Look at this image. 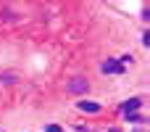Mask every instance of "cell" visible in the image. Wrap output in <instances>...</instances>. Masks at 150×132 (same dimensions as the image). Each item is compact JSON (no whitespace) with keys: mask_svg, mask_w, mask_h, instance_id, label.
<instances>
[{"mask_svg":"<svg viewBox=\"0 0 150 132\" xmlns=\"http://www.w3.org/2000/svg\"><path fill=\"white\" fill-rule=\"evenodd\" d=\"M79 132H90V130H79Z\"/></svg>","mask_w":150,"mask_h":132,"instance_id":"8","label":"cell"},{"mask_svg":"<svg viewBox=\"0 0 150 132\" xmlns=\"http://www.w3.org/2000/svg\"><path fill=\"white\" fill-rule=\"evenodd\" d=\"M76 108L84 111V114H98V111H100V106H98V103H90V101H79Z\"/></svg>","mask_w":150,"mask_h":132,"instance_id":"4","label":"cell"},{"mask_svg":"<svg viewBox=\"0 0 150 132\" xmlns=\"http://www.w3.org/2000/svg\"><path fill=\"white\" fill-rule=\"evenodd\" d=\"M108 132H121V130H108Z\"/></svg>","mask_w":150,"mask_h":132,"instance_id":"7","label":"cell"},{"mask_svg":"<svg viewBox=\"0 0 150 132\" xmlns=\"http://www.w3.org/2000/svg\"><path fill=\"white\" fill-rule=\"evenodd\" d=\"M45 132H63V130H61L58 124H47V127H45Z\"/></svg>","mask_w":150,"mask_h":132,"instance_id":"5","label":"cell"},{"mask_svg":"<svg viewBox=\"0 0 150 132\" xmlns=\"http://www.w3.org/2000/svg\"><path fill=\"white\" fill-rule=\"evenodd\" d=\"M129 122H134V124H140V122H142V116H137V114H129Z\"/></svg>","mask_w":150,"mask_h":132,"instance_id":"6","label":"cell"},{"mask_svg":"<svg viewBox=\"0 0 150 132\" xmlns=\"http://www.w3.org/2000/svg\"><path fill=\"white\" fill-rule=\"evenodd\" d=\"M100 71H103V74H121V71H124V66H121L116 58H111V61H105V64L100 66Z\"/></svg>","mask_w":150,"mask_h":132,"instance_id":"2","label":"cell"},{"mask_svg":"<svg viewBox=\"0 0 150 132\" xmlns=\"http://www.w3.org/2000/svg\"><path fill=\"white\" fill-rule=\"evenodd\" d=\"M87 87H90V85H87V79H84V77H74V79L66 85V90H69V93H74V95L87 93Z\"/></svg>","mask_w":150,"mask_h":132,"instance_id":"1","label":"cell"},{"mask_svg":"<svg viewBox=\"0 0 150 132\" xmlns=\"http://www.w3.org/2000/svg\"><path fill=\"white\" fill-rule=\"evenodd\" d=\"M140 106H142V101H140V98H129V101H127V103L121 106V111H124V114L129 116V114H134V111H137Z\"/></svg>","mask_w":150,"mask_h":132,"instance_id":"3","label":"cell"}]
</instances>
